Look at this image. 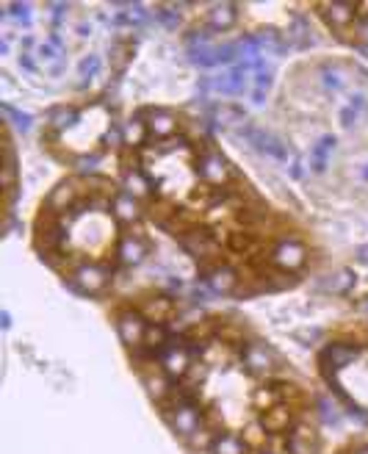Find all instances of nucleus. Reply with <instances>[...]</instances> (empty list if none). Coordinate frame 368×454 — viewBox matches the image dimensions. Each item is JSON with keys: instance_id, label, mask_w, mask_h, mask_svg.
<instances>
[{"instance_id": "obj_1", "label": "nucleus", "mask_w": 368, "mask_h": 454, "mask_svg": "<svg viewBox=\"0 0 368 454\" xmlns=\"http://www.w3.org/2000/svg\"><path fill=\"white\" fill-rule=\"evenodd\" d=\"M167 421L169 427L183 435L186 440L202 429V413H199V405H197V396L191 391H177L175 394V405L167 407Z\"/></svg>"}, {"instance_id": "obj_2", "label": "nucleus", "mask_w": 368, "mask_h": 454, "mask_svg": "<svg viewBox=\"0 0 368 454\" xmlns=\"http://www.w3.org/2000/svg\"><path fill=\"white\" fill-rule=\"evenodd\" d=\"M108 280H111V272L106 266H100V264H81L75 272H72L69 286L75 288L78 294H97V291H103L108 286Z\"/></svg>"}, {"instance_id": "obj_3", "label": "nucleus", "mask_w": 368, "mask_h": 454, "mask_svg": "<svg viewBox=\"0 0 368 454\" xmlns=\"http://www.w3.org/2000/svg\"><path fill=\"white\" fill-rule=\"evenodd\" d=\"M305 257H308V249L297 238H285L271 249V264L282 272H297L305 264Z\"/></svg>"}, {"instance_id": "obj_4", "label": "nucleus", "mask_w": 368, "mask_h": 454, "mask_svg": "<svg viewBox=\"0 0 368 454\" xmlns=\"http://www.w3.org/2000/svg\"><path fill=\"white\" fill-rule=\"evenodd\" d=\"M238 134L255 147V150H260V153H269V155H274V158H280V161H288V147L277 139V136H271V134H266V131H260V127H255V125H244V127H238Z\"/></svg>"}, {"instance_id": "obj_5", "label": "nucleus", "mask_w": 368, "mask_h": 454, "mask_svg": "<svg viewBox=\"0 0 368 454\" xmlns=\"http://www.w3.org/2000/svg\"><path fill=\"white\" fill-rule=\"evenodd\" d=\"M161 366L169 377H183L191 366V349L186 346V341H169L161 349Z\"/></svg>"}, {"instance_id": "obj_6", "label": "nucleus", "mask_w": 368, "mask_h": 454, "mask_svg": "<svg viewBox=\"0 0 368 454\" xmlns=\"http://www.w3.org/2000/svg\"><path fill=\"white\" fill-rule=\"evenodd\" d=\"M197 175H199L208 186H222V183L230 180V166H228V161L219 155V153L208 150V153L197 161Z\"/></svg>"}, {"instance_id": "obj_7", "label": "nucleus", "mask_w": 368, "mask_h": 454, "mask_svg": "<svg viewBox=\"0 0 368 454\" xmlns=\"http://www.w3.org/2000/svg\"><path fill=\"white\" fill-rule=\"evenodd\" d=\"M241 363L247 366V371L249 374H269L271 368H274V352L266 346V344H258V341H252V344H244V349H241Z\"/></svg>"}, {"instance_id": "obj_8", "label": "nucleus", "mask_w": 368, "mask_h": 454, "mask_svg": "<svg viewBox=\"0 0 368 454\" xmlns=\"http://www.w3.org/2000/svg\"><path fill=\"white\" fill-rule=\"evenodd\" d=\"M116 327H119V338L127 344V346H141L144 344V336H147V318L136 310H125L116 321Z\"/></svg>"}, {"instance_id": "obj_9", "label": "nucleus", "mask_w": 368, "mask_h": 454, "mask_svg": "<svg viewBox=\"0 0 368 454\" xmlns=\"http://www.w3.org/2000/svg\"><path fill=\"white\" fill-rule=\"evenodd\" d=\"M144 119H147V131H150V136H156V139H172L175 131H177L175 114H169L164 108H150L144 114Z\"/></svg>"}, {"instance_id": "obj_10", "label": "nucleus", "mask_w": 368, "mask_h": 454, "mask_svg": "<svg viewBox=\"0 0 368 454\" xmlns=\"http://www.w3.org/2000/svg\"><path fill=\"white\" fill-rule=\"evenodd\" d=\"M288 451L291 454H319V432L308 424L293 427L288 435Z\"/></svg>"}, {"instance_id": "obj_11", "label": "nucleus", "mask_w": 368, "mask_h": 454, "mask_svg": "<svg viewBox=\"0 0 368 454\" xmlns=\"http://www.w3.org/2000/svg\"><path fill=\"white\" fill-rule=\"evenodd\" d=\"M66 230H69V222H64V219H53V216H50L47 222L42 219V222H39L36 247H39V249H47V252L56 249V247L66 238Z\"/></svg>"}, {"instance_id": "obj_12", "label": "nucleus", "mask_w": 368, "mask_h": 454, "mask_svg": "<svg viewBox=\"0 0 368 454\" xmlns=\"http://www.w3.org/2000/svg\"><path fill=\"white\" fill-rule=\"evenodd\" d=\"M360 355V349L354 346V344H330L324 352H321V366H324V374L332 368V371H338V368H343V366H349L354 357Z\"/></svg>"}, {"instance_id": "obj_13", "label": "nucleus", "mask_w": 368, "mask_h": 454, "mask_svg": "<svg viewBox=\"0 0 368 454\" xmlns=\"http://www.w3.org/2000/svg\"><path fill=\"white\" fill-rule=\"evenodd\" d=\"M249 67H255V61L236 64V67H233L228 75H222V78L210 81V86H213L216 92H222V94H241V92H244V78H247Z\"/></svg>"}, {"instance_id": "obj_14", "label": "nucleus", "mask_w": 368, "mask_h": 454, "mask_svg": "<svg viewBox=\"0 0 368 454\" xmlns=\"http://www.w3.org/2000/svg\"><path fill=\"white\" fill-rule=\"evenodd\" d=\"M205 283L213 294H233L236 286H238V275L230 269V266H213L208 275H205Z\"/></svg>"}, {"instance_id": "obj_15", "label": "nucleus", "mask_w": 368, "mask_h": 454, "mask_svg": "<svg viewBox=\"0 0 368 454\" xmlns=\"http://www.w3.org/2000/svg\"><path fill=\"white\" fill-rule=\"evenodd\" d=\"M319 9H324L321 14H324V20L330 23V25H338V28H343V25H349L354 17H357V3H352V0H332V3H321Z\"/></svg>"}, {"instance_id": "obj_16", "label": "nucleus", "mask_w": 368, "mask_h": 454, "mask_svg": "<svg viewBox=\"0 0 368 454\" xmlns=\"http://www.w3.org/2000/svg\"><path fill=\"white\" fill-rule=\"evenodd\" d=\"M111 211H114L116 222H122V225H133V222H138V219H141L138 200L133 197V194H127V191H119L116 197L111 200Z\"/></svg>"}, {"instance_id": "obj_17", "label": "nucleus", "mask_w": 368, "mask_h": 454, "mask_svg": "<svg viewBox=\"0 0 368 454\" xmlns=\"http://www.w3.org/2000/svg\"><path fill=\"white\" fill-rule=\"evenodd\" d=\"M75 200H78V186L72 180H64V183H58L53 188L50 200H47V208H50V214H61V211L75 205Z\"/></svg>"}, {"instance_id": "obj_18", "label": "nucleus", "mask_w": 368, "mask_h": 454, "mask_svg": "<svg viewBox=\"0 0 368 454\" xmlns=\"http://www.w3.org/2000/svg\"><path fill=\"white\" fill-rule=\"evenodd\" d=\"M116 255H119V261L125 266H138L144 261V255H147V244L141 238H136V236H125L119 241V247H116Z\"/></svg>"}, {"instance_id": "obj_19", "label": "nucleus", "mask_w": 368, "mask_h": 454, "mask_svg": "<svg viewBox=\"0 0 368 454\" xmlns=\"http://www.w3.org/2000/svg\"><path fill=\"white\" fill-rule=\"evenodd\" d=\"M236 20H238V6L236 3H219L208 12V25L213 31H228V28L236 25Z\"/></svg>"}, {"instance_id": "obj_20", "label": "nucleus", "mask_w": 368, "mask_h": 454, "mask_svg": "<svg viewBox=\"0 0 368 454\" xmlns=\"http://www.w3.org/2000/svg\"><path fill=\"white\" fill-rule=\"evenodd\" d=\"M180 244H183L191 255H202V257L216 252V241L210 238L208 230H188V233L180 238Z\"/></svg>"}, {"instance_id": "obj_21", "label": "nucleus", "mask_w": 368, "mask_h": 454, "mask_svg": "<svg viewBox=\"0 0 368 454\" xmlns=\"http://www.w3.org/2000/svg\"><path fill=\"white\" fill-rule=\"evenodd\" d=\"M291 410L282 407V405H274V407H266V413L260 416V427L266 432H288L291 429Z\"/></svg>"}, {"instance_id": "obj_22", "label": "nucleus", "mask_w": 368, "mask_h": 454, "mask_svg": "<svg viewBox=\"0 0 368 454\" xmlns=\"http://www.w3.org/2000/svg\"><path fill=\"white\" fill-rule=\"evenodd\" d=\"M172 377L161 368V371H150V374H144V385H147V394H150L156 402H164L169 394H175L172 391V382H169Z\"/></svg>"}, {"instance_id": "obj_23", "label": "nucleus", "mask_w": 368, "mask_h": 454, "mask_svg": "<svg viewBox=\"0 0 368 454\" xmlns=\"http://www.w3.org/2000/svg\"><path fill=\"white\" fill-rule=\"evenodd\" d=\"M213 122L219 125V127H244L247 125V116H244V111L238 108V105H219L216 111H213Z\"/></svg>"}, {"instance_id": "obj_24", "label": "nucleus", "mask_w": 368, "mask_h": 454, "mask_svg": "<svg viewBox=\"0 0 368 454\" xmlns=\"http://www.w3.org/2000/svg\"><path fill=\"white\" fill-rule=\"evenodd\" d=\"M150 188H153V186H150V180H147L138 169H127V172H125V191H127V194H133L136 200L150 197V194H153Z\"/></svg>"}, {"instance_id": "obj_25", "label": "nucleus", "mask_w": 368, "mask_h": 454, "mask_svg": "<svg viewBox=\"0 0 368 454\" xmlns=\"http://www.w3.org/2000/svg\"><path fill=\"white\" fill-rule=\"evenodd\" d=\"M335 144H338L335 136H321L316 142V147L310 150V166H313V172H324L327 169V158L335 150Z\"/></svg>"}, {"instance_id": "obj_26", "label": "nucleus", "mask_w": 368, "mask_h": 454, "mask_svg": "<svg viewBox=\"0 0 368 454\" xmlns=\"http://www.w3.org/2000/svg\"><path fill=\"white\" fill-rule=\"evenodd\" d=\"M213 454H247V443L238 438V435H230V432H219L213 446H210Z\"/></svg>"}, {"instance_id": "obj_27", "label": "nucleus", "mask_w": 368, "mask_h": 454, "mask_svg": "<svg viewBox=\"0 0 368 454\" xmlns=\"http://www.w3.org/2000/svg\"><path fill=\"white\" fill-rule=\"evenodd\" d=\"M47 122H50L53 131H66L69 125L78 122V111L69 108V105H56V108L47 114Z\"/></svg>"}, {"instance_id": "obj_28", "label": "nucleus", "mask_w": 368, "mask_h": 454, "mask_svg": "<svg viewBox=\"0 0 368 454\" xmlns=\"http://www.w3.org/2000/svg\"><path fill=\"white\" fill-rule=\"evenodd\" d=\"M147 136H150V131H147V122H141V119H130V122L122 127V142L130 144V147L144 144Z\"/></svg>"}, {"instance_id": "obj_29", "label": "nucleus", "mask_w": 368, "mask_h": 454, "mask_svg": "<svg viewBox=\"0 0 368 454\" xmlns=\"http://www.w3.org/2000/svg\"><path fill=\"white\" fill-rule=\"evenodd\" d=\"M169 344V333H167V327H161V324H150L147 327V336H144V349L147 352H158V349H164Z\"/></svg>"}, {"instance_id": "obj_30", "label": "nucleus", "mask_w": 368, "mask_h": 454, "mask_svg": "<svg viewBox=\"0 0 368 454\" xmlns=\"http://www.w3.org/2000/svg\"><path fill=\"white\" fill-rule=\"evenodd\" d=\"M352 286H354V275L349 269H341L324 280V291H330V294H346Z\"/></svg>"}, {"instance_id": "obj_31", "label": "nucleus", "mask_w": 368, "mask_h": 454, "mask_svg": "<svg viewBox=\"0 0 368 454\" xmlns=\"http://www.w3.org/2000/svg\"><path fill=\"white\" fill-rule=\"evenodd\" d=\"M288 34H291V39L297 42L299 47H308V45H310V36H308V34H310V25H308L305 17H299V14H293V20H291V31H288Z\"/></svg>"}, {"instance_id": "obj_32", "label": "nucleus", "mask_w": 368, "mask_h": 454, "mask_svg": "<svg viewBox=\"0 0 368 454\" xmlns=\"http://www.w3.org/2000/svg\"><path fill=\"white\" fill-rule=\"evenodd\" d=\"M0 108H3V114L12 119V125L17 127V131H23V134H28V131H31V125H34V116H31V114L17 111V108H14V105H9V103H3Z\"/></svg>"}, {"instance_id": "obj_33", "label": "nucleus", "mask_w": 368, "mask_h": 454, "mask_svg": "<svg viewBox=\"0 0 368 454\" xmlns=\"http://www.w3.org/2000/svg\"><path fill=\"white\" fill-rule=\"evenodd\" d=\"M321 81H324V86H327V89H332V92L343 89V84H346L343 70H341V67H335V64H324V67H321Z\"/></svg>"}, {"instance_id": "obj_34", "label": "nucleus", "mask_w": 368, "mask_h": 454, "mask_svg": "<svg viewBox=\"0 0 368 454\" xmlns=\"http://www.w3.org/2000/svg\"><path fill=\"white\" fill-rule=\"evenodd\" d=\"M255 42H258V50H274V53H282V42H280V34L274 31V28H266V31H260L258 36H255Z\"/></svg>"}, {"instance_id": "obj_35", "label": "nucleus", "mask_w": 368, "mask_h": 454, "mask_svg": "<svg viewBox=\"0 0 368 454\" xmlns=\"http://www.w3.org/2000/svg\"><path fill=\"white\" fill-rule=\"evenodd\" d=\"M188 55H191L194 64H199V67H216V47H208V45L191 47Z\"/></svg>"}, {"instance_id": "obj_36", "label": "nucleus", "mask_w": 368, "mask_h": 454, "mask_svg": "<svg viewBox=\"0 0 368 454\" xmlns=\"http://www.w3.org/2000/svg\"><path fill=\"white\" fill-rule=\"evenodd\" d=\"M6 14H9V17H12V20H14V23H20V25H25V28H28V25H31V6H28V3H12V6H9V12H6Z\"/></svg>"}, {"instance_id": "obj_37", "label": "nucleus", "mask_w": 368, "mask_h": 454, "mask_svg": "<svg viewBox=\"0 0 368 454\" xmlns=\"http://www.w3.org/2000/svg\"><path fill=\"white\" fill-rule=\"evenodd\" d=\"M78 73H81V78H95V75L100 73V55H86V58L81 61Z\"/></svg>"}, {"instance_id": "obj_38", "label": "nucleus", "mask_w": 368, "mask_h": 454, "mask_svg": "<svg viewBox=\"0 0 368 454\" xmlns=\"http://www.w3.org/2000/svg\"><path fill=\"white\" fill-rule=\"evenodd\" d=\"M238 55V45H222L216 47V64H230Z\"/></svg>"}, {"instance_id": "obj_39", "label": "nucleus", "mask_w": 368, "mask_h": 454, "mask_svg": "<svg viewBox=\"0 0 368 454\" xmlns=\"http://www.w3.org/2000/svg\"><path fill=\"white\" fill-rule=\"evenodd\" d=\"M111 53H114V58H116V70H122L125 64H127V58H130L127 53H133V47L119 42V45H114V50H111Z\"/></svg>"}, {"instance_id": "obj_40", "label": "nucleus", "mask_w": 368, "mask_h": 454, "mask_svg": "<svg viewBox=\"0 0 368 454\" xmlns=\"http://www.w3.org/2000/svg\"><path fill=\"white\" fill-rule=\"evenodd\" d=\"M156 17H158L167 28H177V23H180L177 12H169V9H156Z\"/></svg>"}, {"instance_id": "obj_41", "label": "nucleus", "mask_w": 368, "mask_h": 454, "mask_svg": "<svg viewBox=\"0 0 368 454\" xmlns=\"http://www.w3.org/2000/svg\"><path fill=\"white\" fill-rule=\"evenodd\" d=\"M357 116H360V111H357V108H352V105H346V108H343V114H341L343 127H352V125L357 122Z\"/></svg>"}, {"instance_id": "obj_42", "label": "nucleus", "mask_w": 368, "mask_h": 454, "mask_svg": "<svg viewBox=\"0 0 368 454\" xmlns=\"http://www.w3.org/2000/svg\"><path fill=\"white\" fill-rule=\"evenodd\" d=\"M97 161H100V153H95V155H81L75 164H78V169H84V172H86V169H92Z\"/></svg>"}, {"instance_id": "obj_43", "label": "nucleus", "mask_w": 368, "mask_h": 454, "mask_svg": "<svg viewBox=\"0 0 368 454\" xmlns=\"http://www.w3.org/2000/svg\"><path fill=\"white\" fill-rule=\"evenodd\" d=\"M321 416H324L327 424H338V421H341V416L335 413V407H330L327 402H321Z\"/></svg>"}, {"instance_id": "obj_44", "label": "nucleus", "mask_w": 368, "mask_h": 454, "mask_svg": "<svg viewBox=\"0 0 368 454\" xmlns=\"http://www.w3.org/2000/svg\"><path fill=\"white\" fill-rule=\"evenodd\" d=\"M20 67H23V70H28V73H36V61H34V55H31V53H25V50L20 53Z\"/></svg>"}, {"instance_id": "obj_45", "label": "nucleus", "mask_w": 368, "mask_h": 454, "mask_svg": "<svg viewBox=\"0 0 368 454\" xmlns=\"http://www.w3.org/2000/svg\"><path fill=\"white\" fill-rule=\"evenodd\" d=\"M230 244H233V249H247V247H249V238H247L244 233H233V236H230Z\"/></svg>"}, {"instance_id": "obj_46", "label": "nucleus", "mask_w": 368, "mask_h": 454, "mask_svg": "<svg viewBox=\"0 0 368 454\" xmlns=\"http://www.w3.org/2000/svg\"><path fill=\"white\" fill-rule=\"evenodd\" d=\"M47 9H53V20H56V25L61 23V17H64V12L69 9L66 3H47Z\"/></svg>"}, {"instance_id": "obj_47", "label": "nucleus", "mask_w": 368, "mask_h": 454, "mask_svg": "<svg viewBox=\"0 0 368 454\" xmlns=\"http://www.w3.org/2000/svg\"><path fill=\"white\" fill-rule=\"evenodd\" d=\"M291 175H293V177H302V161H299V158H293V164H291Z\"/></svg>"}, {"instance_id": "obj_48", "label": "nucleus", "mask_w": 368, "mask_h": 454, "mask_svg": "<svg viewBox=\"0 0 368 454\" xmlns=\"http://www.w3.org/2000/svg\"><path fill=\"white\" fill-rule=\"evenodd\" d=\"M357 261H360V264H368V244H363V247L357 249Z\"/></svg>"}, {"instance_id": "obj_49", "label": "nucleus", "mask_w": 368, "mask_h": 454, "mask_svg": "<svg viewBox=\"0 0 368 454\" xmlns=\"http://www.w3.org/2000/svg\"><path fill=\"white\" fill-rule=\"evenodd\" d=\"M78 34H81V36H89V34H92V25H89V23H81V25H78Z\"/></svg>"}, {"instance_id": "obj_50", "label": "nucleus", "mask_w": 368, "mask_h": 454, "mask_svg": "<svg viewBox=\"0 0 368 454\" xmlns=\"http://www.w3.org/2000/svg\"><path fill=\"white\" fill-rule=\"evenodd\" d=\"M263 94H266V92L255 89V94H252V103H255V105H260V103H263Z\"/></svg>"}, {"instance_id": "obj_51", "label": "nucleus", "mask_w": 368, "mask_h": 454, "mask_svg": "<svg viewBox=\"0 0 368 454\" xmlns=\"http://www.w3.org/2000/svg\"><path fill=\"white\" fill-rule=\"evenodd\" d=\"M357 9H360V12H357L360 17H368V3H357Z\"/></svg>"}, {"instance_id": "obj_52", "label": "nucleus", "mask_w": 368, "mask_h": 454, "mask_svg": "<svg viewBox=\"0 0 368 454\" xmlns=\"http://www.w3.org/2000/svg\"><path fill=\"white\" fill-rule=\"evenodd\" d=\"M357 307H360V310H363V313H368V299H363V302H360V305H357Z\"/></svg>"}, {"instance_id": "obj_53", "label": "nucleus", "mask_w": 368, "mask_h": 454, "mask_svg": "<svg viewBox=\"0 0 368 454\" xmlns=\"http://www.w3.org/2000/svg\"><path fill=\"white\" fill-rule=\"evenodd\" d=\"M363 180H368V164H365V169H363Z\"/></svg>"}, {"instance_id": "obj_54", "label": "nucleus", "mask_w": 368, "mask_h": 454, "mask_svg": "<svg viewBox=\"0 0 368 454\" xmlns=\"http://www.w3.org/2000/svg\"><path fill=\"white\" fill-rule=\"evenodd\" d=\"M363 39H365V42H368V25H365V28H363Z\"/></svg>"}, {"instance_id": "obj_55", "label": "nucleus", "mask_w": 368, "mask_h": 454, "mask_svg": "<svg viewBox=\"0 0 368 454\" xmlns=\"http://www.w3.org/2000/svg\"><path fill=\"white\" fill-rule=\"evenodd\" d=\"M354 454H368V446H365V449H357Z\"/></svg>"}]
</instances>
